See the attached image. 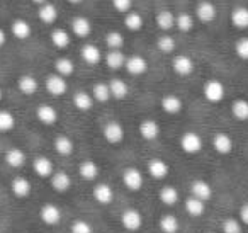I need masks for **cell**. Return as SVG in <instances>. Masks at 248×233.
<instances>
[{
  "mask_svg": "<svg viewBox=\"0 0 248 233\" xmlns=\"http://www.w3.org/2000/svg\"><path fill=\"white\" fill-rule=\"evenodd\" d=\"M202 96L207 102L211 104H219L226 96V87L221 80L217 79H209L204 82L202 85Z\"/></svg>",
  "mask_w": 248,
  "mask_h": 233,
  "instance_id": "cell-1",
  "label": "cell"
},
{
  "mask_svg": "<svg viewBox=\"0 0 248 233\" xmlns=\"http://www.w3.org/2000/svg\"><path fill=\"white\" fill-rule=\"evenodd\" d=\"M123 184L131 192H138L145 185V174L138 167H128L123 170Z\"/></svg>",
  "mask_w": 248,
  "mask_h": 233,
  "instance_id": "cell-2",
  "label": "cell"
},
{
  "mask_svg": "<svg viewBox=\"0 0 248 233\" xmlns=\"http://www.w3.org/2000/svg\"><path fill=\"white\" fill-rule=\"evenodd\" d=\"M180 148H182L184 153L187 155H196L199 153L204 148V140L199 133L196 131H186V133L180 136Z\"/></svg>",
  "mask_w": 248,
  "mask_h": 233,
  "instance_id": "cell-3",
  "label": "cell"
},
{
  "mask_svg": "<svg viewBox=\"0 0 248 233\" xmlns=\"http://www.w3.org/2000/svg\"><path fill=\"white\" fill-rule=\"evenodd\" d=\"M121 225H123L124 230H128L131 233L138 232L143 226V215L136 208L124 209L123 215H121Z\"/></svg>",
  "mask_w": 248,
  "mask_h": 233,
  "instance_id": "cell-4",
  "label": "cell"
},
{
  "mask_svg": "<svg viewBox=\"0 0 248 233\" xmlns=\"http://www.w3.org/2000/svg\"><path fill=\"white\" fill-rule=\"evenodd\" d=\"M172 70L179 77H190L196 70V63H194L192 56L186 55V53H180L175 55L172 60Z\"/></svg>",
  "mask_w": 248,
  "mask_h": 233,
  "instance_id": "cell-5",
  "label": "cell"
},
{
  "mask_svg": "<svg viewBox=\"0 0 248 233\" xmlns=\"http://www.w3.org/2000/svg\"><path fill=\"white\" fill-rule=\"evenodd\" d=\"M102 136H104V140H106L107 143L119 145V143H123V141H124L126 133H124V128H123V124H121L119 121H109V123L104 124Z\"/></svg>",
  "mask_w": 248,
  "mask_h": 233,
  "instance_id": "cell-6",
  "label": "cell"
},
{
  "mask_svg": "<svg viewBox=\"0 0 248 233\" xmlns=\"http://www.w3.org/2000/svg\"><path fill=\"white\" fill-rule=\"evenodd\" d=\"M45 87L53 97H62L68 92V82L65 77L58 75V73H49L45 80Z\"/></svg>",
  "mask_w": 248,
  "mask_h": 233,
  "instance_id": "cell-7",
  "label": "cell"
},
{
  "mask_svg": "<svg viewBox=\"0 0 248 233\" xmlns=\"http://www.w3.org/2000/svg\"><path fill=\"white\" fill-rule=\"evenodd\" d=\"M194 14H196V19L199 22H202V24H211V22H214V19H216L217 9L211 0H201V2H197Z\"/></svg>",
  "mask_w": 248,
  "mask_h": 233,
  "instance_id": "cell-8",
  "label": "cell"
},
{
  "mask_svg": "<svg viewBox=\"0 0 248 233\" xmlns=\"http://www.w3.org/2000/svg\"><path fill=\"white\" fill-rule=\"evenodd\" d=\"M39 218L46 226H56L62 221V209L55 202H46L39 209Z\"/></svg>",
  "mask_w": 248,
  "mask_h": 233,
  "instance_id": "cell-9",
  "label": "cell"
},
{
  "mask_svg": "<svg viewBox=\"0 0 248 233\" xmlns=\"http://www.w3.org/2000/svg\"><path fill=\"white\" fill-rule=\"evenodd\" d=\"M124 68H126V72H128L129 75L141 77L148 72V62H146V58L141 55H131L126 58Z\"/></svg>",
  "mask_w": 248,
  "mask_h": 233,
  "instance_id": "cell-10",
  "label": "cell"
},
{
  "mask_svg": "<svg viewBox=\"0 0 248 233\" xmlns=\"http://www.w3.org/2000/svg\"><path fill=\"white\" fill-rule=\"evenodd\" d=\"M32 170L38 177L41 179H49L55 174V164H53L51 158L45 157V155H39L32 160Z\"/></svg>",
  "mask_w": 248,
  "mask_h": 233,
  "instance_id": "cell-11",
  "label": "cell"
},
{
  "mask_svg": "<svg viewBox=\"0 0 248 233\" xmlns=\"http://www.w3.org/2000/svg\"><path fill=\"white\" fill-rule=\"evenodd\" d=\"M146 172L150 174V177L155 179V181H163V179L169 175L170 165L167 164L163 158H152L146 165Z\"/></svg>",
  "mask_w": 248,
  "mask_h": 233,
  "instance_id": "cell-12",
  "label": "cell"
},
{
  "mask_svg": "<svg viewBox=\"0 0 248 233\" xmlns=\"http://www.w3.org/2000/svg\"><path fill=\"white\" fill-rule=\"evenodd\" d=\"M213 148L216 153L226 157V155H230L231 151H233L234 141L228 133H216L213 136Z\"/></svg>",
  "mask_w": 248,
  "mask_h": 233,
  "instance_id": "cell-13",
  "label": "cell"
},
{
  "mask_svg": "<svg viewBox=\"0 0 248 233\" xmlns=\"http://www.w3.org/2000/svg\"><path fill=\"white\" fill-rule=\"evenodd\" d=\"M190 196L207 202L213 198V187H211L209 182L204 181V179H196V181L190 184Z\"/></svg>",
  "mask_w": 248,
  "mask_h": 233,
  "instance_id": "cell-14",
  "label": "cell"
},
{
  "mask_svg": "<svg viewBox=\"0 0 248 233\" xmlns=\"http://www.w3.org/2000/svg\"><path fill=\"white\" fill-rule=\"evenodd\" d=\"M70 28H72L73 36H77V38L85 39L92 34V22H90L87 17H83V16L73 17L72 22H70Z\"/></svg>",
  "mask_w": 248,
  "mask_h": 233,
  "instance_id": "cell-15",
  "label": "cell"
},
{
  "mask_svg": "<svg viewBox=\"0 0 248 233\" xmlns=\"http://www.w3.org/2000/svg\"><path fill=\"white\" fill-rule=\"evenodd\" d=\"M160 106H162V111L169 116H175L182 111L184 107V102L177 94H167V96L162 97L160 100Z\"/></svg>",
  "mask_w": 248,
  "mask_h": 233,
  "instance_id": "cell-16",
  "label": "cell"
},
{
  "mask_svg": "<svg viewBox=\"0 0 248 233\" xmlns=\"http://www.w3.org/2000/svg\"><path fill=\"white\" fill-rule=\"evenodd\" d=\"M36 117L45 126H53V124L58 123V111H56V107L49 106V104H41L36 109Z\"/></svg>",
  "mask_w": 248,
  "mask_h": 233,
  "instance_id": "cell-17",
  "label": "cell"
},
{
  "mask_svg": "<svg viewBox=\"0 0 248 233\" xmlns=\"http://www.w3.org/2000/svg\"><path fill=\"white\" fill-rule=\"evenodd\" d=\"M11 191H12V194L19 199L28 198L32 191L31 181H29L28 177H24V175H17V177H14L11 181Z\"/></svg>",
  "mask_w": 248,
  "mask_h": 233,
  "instance_id": "cell-18",
  "label": "cell"
},
{
  "mask_svg": "<svg viewBox=\"0 0 248 233\" xmlns=\"http://www.w3.org/2000/svg\"><path fill=\"white\" fill-rule=\"evenodd\" d=\"M49 182H51V187L53 191L60 192V194H63V192H68L70 189H72V177H70V174H66V172L63 170H55V174L49 177Z\"/></svg>",
  "mask_w": 248,
  "mask_h": 233,
  "instance_id": "cell-19",
  "label": "cell"
},
{
  "mask_svg": "<svg viewBox=\"0 0 248 233\" xmlns=\"http://www.w3.org/2000/svg\"><path fill=\"white\" fill-rule=\"evenodd\" d=\"M80 56H82V60L87 63V65H99L100 60H102V51H100V48L97 45H93V43H87V45H83L82 48H80Z\"/></svg>",
  "mask_w": 248,
  "mask_h": 233,
  "instance_id": "cell-20",
  "label": "cell"
},
{
  "mask_svg": "<svg viewBox=\"0 0 248 233\" xmlns=\"http://www.w3.org/2000/svg\"><path fill=\"white\" fill-rule=\"evenodd\" d=\"M92 196L100 206H109L114 201V189L106 182H100L93 187Z\"/></svg>",
  "mask_w": 248,
  "mask_h": 233,
  "instance_id": "cell-21",
  "label": "cell"
},
{
  "mask_svg": "<svg viewBox=\"0 0 248 233\" xmlns=\"http://www.w3.org/2000/svg\"><path fill=\"white\" fill-rule=\"evenodd\" d=\"M11 33L16 39H19V41H26V39L31 38L32 28L26 19L19 17V19H14V21L11 22Z\"/></svg>",
  "mask_w": 248,
  "mask_h": 233,
  "instance_id": "cell-22",
  "label": "cell"
},
{
  "mask_svg": "<svg viewBox=\"0 0 248 233\" xmlns=\"http://www.w3.org/2000/svg\"><path fill=\"white\" fill-rule=\"evenodd\" d=\"M138 130H140L141 138H143V140H146V141L156 140V138L160 136V133H162V128H160V124L156 123L155 119H143Z\"/></svg>",
  "mask_w": 248,
  "mask_h": 233,
  "instance_id": "cell-23",
  "label": "cell"
},
{
  "mask_svg": "<svg viewBox=\"0 0 248 233\" xmlns=\"http://www.w3.org/2000/svg\"><path fill=\"white\" fill-rule=\"evenodd\" d=\"M73 106H75L77 111H80V113H89V111H92L93 107V97L90 92H85V90H78V92L73 94V99H72Z\"/></svg>",
  "mask_w": 248,
  "mask_h": 233,
  "instance_id": "cell-24",
  "label": "cell"
},
{
  "mask_svg": "<svg viewBox=\"0 0 248 233\" xmlns=\"http://www.w3.org/2000/svg\"><path fill=\"white\" fill-rule=\"evenodd\" d=\"M78 174H80V177L83 179V181H87V182H92V181H95L97 177H99V174H100V167H99V164H97L95 160H83L82 164L78 165Z\"/></svg>",
  "mask_w": 248,
  "mask_h": 233,
  "instance_id": "cell-25",
  "label": "cell"
},
{
  "mask_svg": "<svg viewBox=\"0 0 248 233\" xmlns=\"http://www.w3.org/2000/svg\"><path fill=\"white\" fill-rule=\"evenodd\" d=\"M4 160L11 168H21V167H24L28 158H26V151L22 150V148L14 147V148H9V150L5 151Z\"/></svg>",
  "mask_w": 248,
  "mask_h": 233,
  "instance_id": "cell-26",
  "label": "cell"
},
{
  "mask_svg": "<svg viewBox=\"0 0 248 233\" xmlns=\"http://www.w3.org/2000/svg\"><path fill=\"white\" fill-rule=\"evenodd\" d=\"M38 17L39 21L43 22V24H55L56 21H58V9H56L55 4H49V2H46V4L39 5L38 9Z\"/></svg>",
  "mask_w": 248,
  "mask_h": 233,
  "instance_id": "cell-27",
  "label": "cell"
},
{
  "mask_svg": "<svg viewBox=\"0 0 248 233\" xmlns=\"http://www.w3.org/2000/svg\"><path fill=\"white\" fill-rule=\"evenodd\" d=\"M53 147H55V151L60 155V157H70L73 153V140L66 134H58L53 141Z\"/></svg>",
  "mask_w": 248,
  "mask_h": 233,
  "instance_id": "cell-28",
  "label": "cell"
},
{
  "mask_svg": "<svg viewBox=\"0 0 248 233\" xmlns=\"http://www.w3.org/2000/svg\"><path fill=\"white\" fill-rule=\"evenodd\" d=\"M17 89L21 90L24 96H34V94L38 92V89H39V82H38V79H36V77L26 73V75L19 77Z\"/></svg>",
  "mask_w": 248,
  "mask_h": 233,
  "instance_id": "cell-29",
  "label": "cell"
},
{
  "mask_svg": "<svg viewBox=\"0 0 248 233\" xmlns=\"http://www.w3.org/2000/svg\"><path fill=\"white\" fill-rule=\"evenodd\" d=\"M49 39H51V45L55 46V48L58 50H65L70 46V43H72V36H70V33L66 31V29L63 28H55L51 31V34H49Z\"/></svg>",
  "mask_w": 248,
  "mask_h": 233,
  "instance_id": "cell-30",
  "label": "cell"
},
{
  "mask_svg": "<svg viewBox=\"0 0 248 233\" xmlns=\"http://www.w3.org/2000/svg\"><path fill=\"white\" fill-rule=\"evenodd\" d=\"M158 199L162 201V204L172 208V206H175L177 202L180 201V192H179V189L173 187V185H163L158 192Z\"/></svg>",
  "mask_w": 248,
  "mask_h": 233,
  "instance_id": "cell-31",
  "label": "cell"
},
{
  "mask_svg": "<svg viewBox=\"0 0 248 233\" xmlns=\"http://www.w3.org/2000/svg\"><path fill=\"white\" fill-rule=\"evenodd\" d=\"M184 208H186L187 215H190L192 218H201L206 213V202L194 198V196H189L184 201Z\"/></svg>",
  "mask_w": 248,
  "mask_h": 233,
  "instance_id": "cell-32",
  "label": "cell"
},
{
  "mask_svg": "<svg viewBox=\"0 0 248 233\" xmlns=\"http://www.w3.org/2000/svg\"><path fill=\"white\" fill-rule=\"evenodd\" d=\"M109 83V90H110V97L114 100H123L128 97L129 94V85L124 82L123 79H112Z\"/></svg>",
  "mask_w": 248,
  "mask_h": 233,
  "instance_id": "cell-33",
  "label": "cell"
},
{
  "mask_svg": "<svg viewBox=\"0 0 248 233\" xmlns=\"http://www.w3.org/2000/svg\"><path fill=\"white\" fill-rule=\"evenodd\" d=\"M104 62L110 70H121L124 68V63H126V55L121 50H109L104 56Z\"/></svg>",
  "mask_w": 248,
  "mask_h": 233,
  "instance_id": "cell-34",
  "label": "cell"
},
{
  "mask_svg": "<svg viewBox=\"0 0 248 233\" xmlns=\"http://www.w3.org/2000/svg\"><path fill=\"white\" fill-rule=\"evenodd\" d=\"M155 22H156V26H158V29L169 33L175 28V14H173L172 11L163 9V11H160L158 14L155 16Z\"/></svg>",
  "mask_w": 248,
  "mask_h": 233,
  "instance_id": "cell-35",
  "label": "cell"
},
{
  "mask_svg": "<svg viewBox=\"0 0 248 233\" xmlns=\"http://www.w3.org/2000/svg\"><path fill=\"white\" fill-rule=\"evenodd\" d=\"M124 26H126L128 31L138 33V31H141L143 26H145V19H143V16L140 14V12L131 11V12H128V14H124Z\"/></svg>",
  "mask_w": 248,
  "mask_h": 233,
  "instance_id": "cell-36",
  "label": "cell"
},
{
  "mask_svg": "<svg viewBox=\"0 0 248 233\" xmlns=\"http://www.w3.org/2000/svg\"><path fill=\"white\" fill-rule=\"evenodd\" d=\"M73 72H75V63H73L72 58H68V56H60V58L55 60V73L68 79L70 75H73Z\"/></svg>",
  "mask_w": 248,
  "mask_h": 233,
  "instance_id": "cell-37",
  "label": "cell"
},
{
  "mask_svg": "<svg viewBox=\"0 0 248 233\" xmlns=\"http://www.w3.org/2000/svg\"><path fill=\"white\" fill-rule=\"evenodd\" d=\"M230 19H231V24L236 29H241V31L248 29V9L247 7H234L233 11H231Z\"/></svg>",
  "mask_w": 248,
  "mask_h": 233,
  "instance_id": "cell-38",
  "label": "cell"
},
{
  "mask_svg": "<svg viewBox=\"0 0 248 233\" xmlns=\"http://www.w3.org/2000/svg\"><path fill=\"white\" fill-rule=\"evenodd\" d=\"M158 226H160V230H162L163 233H179L180 221H179V218H177L175 215H172V213H167V215H163L162 218H160Z\"/></svg>",
  "mask_w": 248,
  "mask_h": 233,
  "instance_id": "cell-39",
  "label": "cell"
},
{
  "mask_svg": "<svg viewBox=\"0 0 248 233\" xmlns=\"http://www.w3.org/2000/svg\"><path fill=\"white\" fill-rule=\"evenodd\" d=\"M196 26V17L190 12H180L175 14V28L180 33H190Z\"/></svg>",
  "mask_w": 248,
  "mask_h": 233,
  "instance_id": "cell-40",
  "label": "cell"
},
{
  "mask_svg": "<svg viewBox=\"0 0 248 233\" xmlns=\"http://www.w3.org/2000/svg\"><path fill=\"white\" fill-rule=\"evenodd\" d=\"M231 114L236 121H241V123L248 121V100L243 97L233 100L231 102Z\"/></svg>",
  "mask_w": 248,
  "mask_h": 233,
  "instance_id": "cell-41",
  "label": "cell"
},
{
  "mask_svg": "<svg viewBox=\"0 0 248 233\" xmlns=\"http://www.w3.org/2000/svg\"><path fill=\"white\" fill-rule=\"evenodd\" d=\"M92 97L95 102L106 104L109 102L112 97H110V90H109V83L107 82H97L95 85L92 87Z\"/></svg>",
  "mask_w": 248,
  "mask_h": 233,
  "instance_id": "cell-42",
  "label": "cell"
},
{
  "mask_svg": "<svg viewBox=\"0 0 248 233\" xmlns=\"http://www.w3.org/2000/svg\"><path fill=\"white\" fill-rule=\"evenodd\" d=\"M156 48H158L162 53H165V55H172V53L177 50L175 38L170 34H162L158 39H156Z\"/></svg>",
  "mask_w": 248,
  "mask_h": 233,
  "instance_id": "cell-43",
  "label": "cell"
},
{
  "mask_svg": "<svg viewBox=\"0 0 248 233\" xmlns=\"http://www.w3.org/2000/svg\"><path fill=\"white\" fill-rule=\"evenodd\" d=\"M16 128V116L7 109H0V131L7 133Z\"/></svg>",
  "mask_w": 248,
  "mask_h": 233,
  "instance_id": "cell-44",
  "label": "cell"
},
{
  "mask_svg": "<svg viewBox=\"0 0 248 233\" xmlns=\"http://www.w3.org/2000/svg\"><path fill=\"white\" fill-rule=\"evenodd\" d=\"M106 46L109 50H123L124 46V36L119 31H109L104 38Z\"/></svg>",
  "mask_w": 248,
  "mask_h": 233,
  "instance_id": "cell-45",
  "label": "cell"
},
{
  "mask_svg": "<svg viewBox=\"0 0 248 233\" xmlns=\"http://www.w3.org/2000/svg\"><path fill=\"white\" fill-rule=\"evenodd\" d=\"M221 232L223 233H243V225L238 218H224L221 223Z\"/></svg>",
  "mask_w": 248,
  "mask_h": 233,
  "instance_id": "cell-46",
  "label": "cell"
},
{
  "mask_svg": "<svg viewBox=\"0 0 248 233\" xmlns=\"http://www.w3.org/2000/svg\"><path fill=\"white\" fill-rule=\"evenodd\" d=\"M70 233H93V228L87 219L78 218L70 225Z\"/></svg>",
  "mask_w": 248,
  "mask_h": 233,
  "instance_id": "cell-47",
  "label": "cell"
},
{
  "mask_svg": "<svg viewBox=\"0 0 248 233\" xmlns=\"http://www.w3.org/2000/svg\"><path fill=\"white\" fill-rule=\"evenodd\" d=\"M234 53L240 60H245L248 62V38H240L236 43H234Z\"/></svg>",
  "mask_w": 248,
  "mask_h": 233,
  "instance_id": "cell-48",
  "label": "cell"
},
{
  "mask_svg": "<svg viewBox=\"0 0 248 233\" xmlns=\"http://www.w3.org/2000/svg\"><path fill=\"white\" fill-rule=\"evenodd\" d=\"M114 11L119 12V14H128L133 11V0H110Z\"/></svg>",
  "mask_w": 248,
  "mask_h": 233,
  "instance_id": "cell-49",
  "label": "cell"
},
{
  "mask_svg": "<svg viewBox=\"0 0 248 233\" xmlns=\"http://www.w3.org/2000/svg\"><path fill=\"white\" fill-rule=\"evenodd\" d=\"M238 219L241 221V225L248 226V201L243 202L240 206V211H238Z\"/></svg>",
  "mask_w": 248,
  "mask_h": 233,
  "instance_id": "cell-50",
  "label": "cell"
},
{
  "mask_svg": "<svg viewBox=\"0 0 248 233\" xmlns=\"http://www.w3.org/2000/svg\"><path fill=\"white\" fill-rule=\"evenodd\" d=\"M5 43H7V33H5L4 28H0V48L5 46Z\"/></svg>",
  "mask_w": 248,
  "mask_h": 233,
  "instance_id": "cell-51",
  "label": "cell"
},
{
  "mask_svg": "<svg viewBox=\"0 0 248 233\" xmlns=\"http://www.w3.org/2000/svg\"><path fill=\"white\" fill-rule=\"evenodd\" d=\"M32 4H36V5H43V4H46L48 0H31Z\"/></svg>",
  "mask_w": 248,
  "mask_h": 233,
  "instance_id": "cell-52",
  "label": "cell"
},
{
  "mask_svg": "<svg viewBox=\"0 0 248 233\" xmlns=\"http://www.w3.org/2000/svg\"><path fill=\"white\" fill-rule=\"evenodd\" d=\"M68 4H72V5H78V4H82L83 0H66Z\"/></svg>",
  "mask_w": 248,
  "mask_h": 233,
  "instance_id": "cell-53",
  "label": "cell"
},
{
  "mask_svg": "<svg viewBox=\"0 0 248 233\" xmlns=\"http://www.w3.org/2000/svg\"><path fill=\"white\" fill-rule=\"evenodd\" d=\"M2 99H4V90H2V87H0V102H2Z\"/></svg>",
  "mask_w": 248,
  "mask_h": 233,
  "instance_id": "cell-54",
  "label": "cell"
},
{
  "mask_svg": "<svg viewBox=\"0 0 248 233\" xmlns=\"http://www.w3.org/2000/svg\"><path fill=\"white\" fill-rule=\"evenodd\" d=\"M206 233H214V232H206Z\"/></svg>",
  "mask_w": 248,
  "mask_h": 233,
  "instance_id": "cell-55",
  "label": "cell"
}]
</instances>
